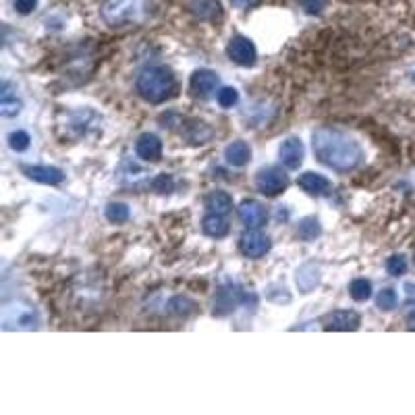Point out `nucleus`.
Wrapping results in <instances>:
<instances>
[{
	"label": "nucleus",
	"instance_id": "6ab92c4d",
	"mask_svg": "<svg viewBox=\"0 0 415 415\" xmlns=\"http://www.w3.org/2000/svg\"><path fill=\"white\" fill-rule=\"evenodd\" d=\"M106 218H109L111 223L120 225V223L129 221V208H127L125 204H109V206H106Z\"/></svg>",
	"mask_w": 415,
	"mask_h": 415
},
{
	"label": "nucleus",
	"instance_id": "bb28decb",
	"mask_svg": "<svg viewBox=\"0 0 415 415\" xmlns=\"http://www.w3.org/2000/svg\"><path fill=\"white\" fill-rule=\"evenodd\" d=\"M38 6V0H15V8L21 15H30Z\"/></svg>",
	"mask_w": 415,
	"mask_h": 415
},
{
	"label": "nucleus",
	"instance_id": "393cba45",
	"mask_svg": "<svg viewBox=\"0 0 415 415\" xmlns=\"http://www.w3.org/2000/svg\"><path fill=\"white\" fill-rule=\"evenodd\" d=\"M21 111V102L15 98V100H8V96H2V104H0V113L4 116H15V114Z\"/></svg>",
	"mask_w": 415,
	"mask_h": 415
},
{
	"label": "nucleus",
	"instance_id": "4468645a",
	"mask_svg": "<svg viewBox=\"0 0 415 415\" xmlns=\"http://www.w3.org/2000/svg\"><path fill=\"white\" fill-rule=\"evenodd\" d=\"M225 158L230 166H245L247 160L252 158V150L245 142H233L225 150Z\"/></svg>",
	"mask_w": 415,
	"mask_h": 415
},
{
	"label": "nucleus",
	"instance_id": "a878e982",
	"mask_svg": "<svg viewBox=\"0 0 415 415\" xmlns=\"http://www.w3.org/2000/svg\"><path fill=\"white\" fill-rule=\"evenodd\" d=\"M154 189L158 191V193H168L171 189H173V179L168 177V175H158L156 179H154Z\"/></svg>",
	"mask_w": 415,
	"mask_h": 415
},
{
	"label": "nucleus",
	"instance_id": "4be33fe9",
	"mask_svg": "<svg viewBox=\"0 0 415 415\" xmlns=\"http://www.w3.org/2000/svg\"><path fill=\"white\" fill-rule=\"evenodd\" d=\"M320 235V225L316 218H305L302 225H299V237L303 241H311Z\"/></svg>",
	"mask_w": 415,
	"mask_h": 415
},
{
	"label": "nucleus",
	"instance_id": "c756f323",
	"mask_svg": "<svg viewBox=\"0 0 415 415\" xmlns=\"http://www.w3.org/2000/svg\"><path fill=\"white\" fill-rule=\"evenodd\" d=\"M411 326H414V328H415V314H414V316H411Z\"/></svg>",
	"mask_w": 415,
	"mask_h": 415
},
{
	"label": "nucleus",
	"instance_id": "b1692460",
	"mask_svg": "<svg viewBox=\"0 0 415 415\" xmlns=\"http://www.w3.org/2000/svg\"><path fill=\"white\" fill-rule=\"evenodd\" d=\"M237 100H239V94H237V89H235V87H223V89L218 92V104H221L223 109H230V106H235V104H237Z\"/></svg>",
	"mask_w": 415,
	"mask_h": 415
},
{
	"label": "nucleus",
	"instance_id": "f03ea898",
	"mask_svg": "<svg viewBox=\"0 0 415 415\" xmlns=\"http://www.w3.org/2000/svg\"><path fill=\"white\" fill-rule=\"evenodd\" d=\"M137 92L148 102H164L175 92V75L166 67H150L137 77Z\"/></svg>",
	"mask_w": 415,
	"mask_h": 415
},
{
	"label": "nucleus",
	"instance_id": "f3484780",
	"mask_svg": "<svg viewBox=\"0 0 415 415\" xmlns=\"http://www.w3.org/2000/svg\"><path fill=\"white\" fill-rule=\"evenodd\" d=\"M349 291H351V297H353L355 302H366V299H370V295H372V283L366 280V278H355V280L351 283Z\"/></svg>",
	"mask_w": 415,
	"mask_h": 415
},
{
	"label": "nucleus",
	"instance_id": "20e7f679",
	"mask_svg": "<svg viewBox=\"0 0 415 415\" xmlns=\"http://www.w3.org/2000/svg\"><path fill=\"white\" fill-rule=\"evenodd\" d=\"M256 185L264 195H278V193H283L287 189L289 179H287V175L280 168L270 166V168H264V171L258 173Z\"/></svg>",
	"mask_w": 415,
	"mask_h": 415
},
{
	"label": "nucleus",
	"instance_id": "1a4fd4ad",
	"mask_svg": "<svg viewBox=\"0 0 415 415\" xmlns=\"http://www.w3.org/2000/svg\"><path fill=\"white\" fill-rule=\"evenodd\" d=\"M135 151L142 160L156 162L162 156V142L151 133H144V135H140V140L135 144Z\"/></svg>",
	"mask_w": 415,
	"mask_h": 415
},
{
	"label": "nucleus",
	"instance_id": "423d86ee",
	"mask_svg": "<svg viewBox=\"0 0 415 415\" xmlns=\"http://www.w3.org/2000/svg\"><path fill=\"white\" fill-rule=\"evenodd\" d=\"M270 249V239L266 237L264 233H260V230H249V233H245L243 237H241V252H243V256H247V258H262L266 252Z\"/></svg>",
	"mask_w": 415,
	"mask_h": 415
},
{
	"label": "nucleus",
	"instance_id": "dca6fc26",
	"mask_svg": "<svg viewBox=\"0 0 415 415\" xmlns=\"http://www.w3.org/2000/svg\"><path fill=\"white\" fill-rule=\"evenodd\" d=\"M202 228H204V233L206 235H210V237H225L228 233V225L227 221L223 218V214H216V212H212V214H208L206 218H204V223H202Z\"/></svg>",
	"mask_w": 415,
	"mask_h": 415
},
{
	"label": "nucleus",
	"instance_id": "412c9836",
	"mask_svg": "<svg viewBox=\"0 0 415 415\" xmlns=\"http://www.w3.org/2000/svg\"><path fill=\"white\" fill-rule=\"evenodd\" d=\"M30 142H32V137L25 131H13L8 135V146L15 151H25L30 148Z\"/></svg>",
	"mask_w": 415,
	"mask_h": 415
},
{
	"label": "nucleus",
	"instance_id": "cd10ccee",
	"mask_svg": "<svg viewBox=\"0 0 415 415\" xmlns=\"http://www.w3.org/2000/svg\"><path fill=\"white\" fill-rule=\"evenodd\" d=\"M299 2H302L303 8L311 15H316L324 8V0H299Z\"/></svg>",
	"mask_w": 415,
	"mask_h": 415
},
{
	"label": "nucleus",
	"instance_id": "c85d7f7f",
	"mask_svg": "<svg viewBox=\"0 0 415 415\" xmlns=\"http://www.w3.org/2000/svg\"><path fill=\"white\" fill-rule=\"evenodd\" d=\"M258 0H233V4L235 6H239V8H245V6H252V4H256Z\"/></svg>",
	"mask_w": 415,
	"mask_h": 415
},
{
	"label": "nucleus",
	"instance_id": "2eb2a0df",
	"mask_svg": "<svg viewBox=\"0 0 415 415\" xmlns=\"http://www.w3.org/2000/svg\"><path fill=\"white\" fill-rule=\"evenodd\" d=\"M206 208L208 210H212V212H216V214H228L230 212V208H233V199H230V195L225 193V191H212L208 197H206Z\"/></svg>",
	"mask_w": 415,
	"mask_h": 415
},
{
	"label": "nucleus",
	"instance_id": "7ed1b4c3",
	"mask_svg": "<svg viewBox=\"0 0 415 415\" xmlns=\"http://www.w3.org/2000/svg\"><path fill=\"white\" fill-rule=\"evenodd\" d=\"M4 330H34L38 328V314L30 305H11L2 316Z\"/></svg>",
	"mask_w": 415,
	"mask_h": 415
},
{
	"label": "nucleus",
	"instance_id": "ddd939ff",
	"mask_svg": "<svg viewBox=\"0 0 415 415\" xmlns=\"http://www.w3.org/2000/svg\"><path fill=\"white\" fill-rule=\"evenodd\" d=\"M280 160L287 168H297L303 160V144L295 137H289L280 146Z\"/></svg>",
	"mask_w": 415,
	"mask_h": 415
},
{
	"label": "nucleus",
	"instance_id": "9d476101",
	"mask_svg": "<svg viewBox=\"0 0 415 415\" xmlns=\"http://www.w3.org/2000/svg\"><path fill=\"white\" fill-rule=\"evenodd\" d=\"M297 183H299V187L303 191H307L311 195H326L333 189V183L326 177L318 175V173H303Z\"/></svg>",
	"mask_w": 415,
	"mask_h": 415
},
{
	"label": "nucleus",
	"instance_id": "0eeeda50",
	"mask_svg": "<svg viewBox=\"0 0 415 415\" xmlns=\"http://www.w3.org/2000/svg\"><path fill=\"white\" fill-rule=\"evenodd\" d=\"M30 179L44 183V185H58L65 181V173L56 166H48V164H34V166H23L21 168Z\"/></svg>",
	"mask_w": 415,
	"mask_h": 415
},
{
	"label": "nucleus",
	"instance_id": "7c9ffc66",
	"mask_svg": "<svg viewBox=\"0 0 415 415\" xmlns=\"http://www.w3.org/2000/svg\"><path fill=\"white\" fill-rule=\"evenodd\" d=\"M414 79H415V75H414Z\"/></svg>",
	"mask_w": 415,
	"mask_h": 415
},
{
	"label": "nucleus",
	"instance_id": "f257e3e1",
	"mask_svg": "<svg viewBox=\"0 0 415 415\" xmlns=\"http://www.w3.org/2000/svg\"><path fill=\"white\" fill-rule=\"evenodd\" d=\"M314 154L316 158L335 168V171H353L361 164L364 160V150L361 146L349 137L347 133L337 131V129H318L314 133Z\"/></svg>",
	"mask_w": 415,
	"mask_h": 415
},
{
	"label": "nucleus",
	"instance_id": "a211bd4d",
	"mask_svg": "<svg viewBox=\"0 0 415 415\" xmlns=\"http://www.w3.org/2000/svg\"><path fill=\"white\" fill-rule=\"evenodd\" d=\"M195 8V13L199 15V17H206V19H214L221 11V4H218V0H197L195 4H193Z\"/></svg>",
	"mask_w": 415,
	"mask_h": 415
},
{
	"label": "nucleus",
	"instance_id": "5701e85b",
	"mask_svg": "<svg viewBox=\"0 0 415 415\" xmlns=\"http://www.w3.org/2000/svg\"><path fill=\"white\" fill-rule=\"evenodd\" d=\"M386 270H388L390 276H401V274H405V270H407V260H405L403 256H392V258H388V262H386Z\"/></svg>",
	"mask_w": 415,
	"mask_h": 415
},
{
	"label": "nucleus",
	"instance_id": "6e6552de",
	"mask_svg": "<svg viewBox=\"0 0 415 415\" xmlns=\"http://www.w3.org/2000/svg\"><path fill=\"white\" fill-rule=\"evenodd\" d=\"M239 218L241 223L247 228H260L262 225H266V218H268V212L266 208L260 204V202H243L241 208H239Z\"/></svg>",
	"mask_w": 415,
	"mask_h": 415
},
{
	"label": "nucleus",
	"instance_id": "aec40b11",
	"mask_svg": "<svg viewBox=\"0 0 415 415\" xmlns=\"http://www.w3.org/2000/svg\"><path fill=\"white\" fill-rule=\"evenodd\" d=\"M397 302H399V297H397V293H395L392 289H384V291H380L376 297V305L380 307V309H384V311L395 309V307H397Z\"/></svg>",
	"mask_w": 415,
	"mask_h": 415
},
{
	"label": "nucleus",
	"instance_id": "39448f33",
	"mask_svg": "<svg viewBox=\"0 0 415 415\" xmlns=\"http://www.w3.org/2000/svg\"><path fill=\"white\" fill-rule=\"evenodd\" d=\"M228 56L237 65L249 67V65L256 63L258 52H256V46H254L252 39L245 38V36H235V38L230 39V44H228Z\"/></svg>",
	"mask_w": 415,
	"mask_h": 415
},
{
	"label": "nucleus",
	"instance_id": "f8f14e48",
	"mask_svg": "<svg viewBox=\"0 0 415 415\" xmlns=\"http://www.w3.org/2000/svg\"><path fill=\"white\" fill-rule=\"evenodd\" d=\"M326 328H333V330H357L359 328V316L355 311H333L326 318Z\"/></svg>",
	"mask_w": 415,
	"mask_h": 415
},
{
	"label": "nucleus",
	"instance_id": "9b49d317",
	"mask_svg": "<svg viewBox=\"0 0 415 415\" xmlns=\"http://www.w3.org/2000/svg\"><path fill=\"white\" fill-rule=\"evenodd\" d=\"M216 85H218V75L216 73H212V71H195L193 75H191V89H193V94H197V96H208V94H212L214 89H216Z\"/></svg>",
	"mask_w": 415,
	"mask_h": 415
}]
</instances>
